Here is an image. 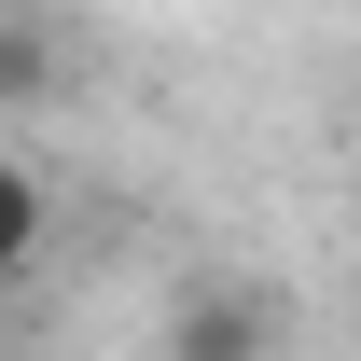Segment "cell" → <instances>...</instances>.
Here are the masks:
<instances>
[{
  "mask_svg": "<svg viewBox=\"0 0 361 361\" xmlns=\"http://www.w3.org/2000/svg\"><path fill=\"white\" fill-rule=\"evenodd\" d=\"M167 361H264V306L250 292H195L167 319Z\"/></svg>",
  "mask_w": 361,
  "mask_h": 361,
  "instance_id": "cell-1",
  "label": "cell"
},
{
  "mask_svg": "<svg viewBox=\"0 0 361 361\" xmlns=\"http://www.w3.org/2000/svg\"><path fill=\"white\" fill-rule=\"evenodd\" d=\"M0 250H42V180L0 167Z\"/></svg>",
  "mask_w": 361,
  "mask_h": 361,
  "instance_id": "cell-2",
  "label": "cell"
}]
</instances>
